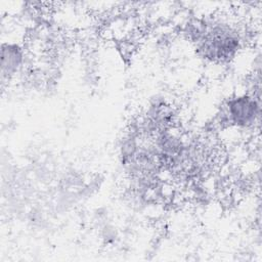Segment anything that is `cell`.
<instances>
[{
	"label": "cell",
	"instance_id": "obj_1",
	"mask_svg": "<svg viewBox=\"0 0 262 262\" xmlns=\"http://www.w3.org/2000/svg\"><path fill=\"white\" fill-rule=\"evenodd\" d=\"M184 33L202 58L216 63L232 60L243 44L239 30L224 19L194 18L186 25Z\"/></svg>",
	"mask_w": 262,
	"mask_h": 262
},
{
	"label": "cell",
	"instance_id": "obj_2",
	"mask_svg": "<svg viewBox=\"0 0 262 262\" xmlns=\"http://www.w3.org/2000/svg\"><path fill=\"white\" fill-rule=\"evenodd\" d=\"M261 114L260 98L255 94L245 93L230 97L218 114L221 125L236 128H251L259 122Z\"/></svg>",
	"mask_w": 262,
	"mask_h": 262
},
{
	"label": "cell",
	"instance_id": "obj_3",
	"mask_svg": "<svg viewBox=\"0 0 262 262\" xmlns=\"http://www.w3.org/2000/svg\"><path fill=\"white\" fill-rule=\"evenodd\" d=\"M25 60L23 48L18 44L3 43L1 46V78L10 79L21 68Z\"/></svg>",
	"mask_w": 262,
	"mask_h": 262
}]
</instances>
